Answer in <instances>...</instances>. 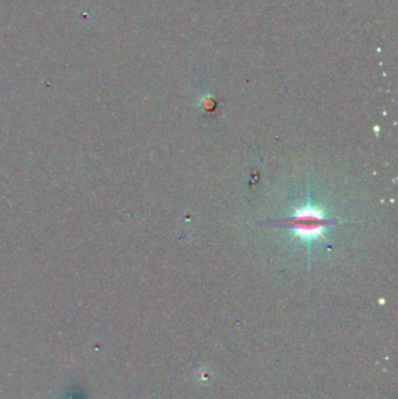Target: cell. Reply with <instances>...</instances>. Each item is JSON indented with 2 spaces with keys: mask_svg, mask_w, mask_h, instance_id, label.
<instances>
[{
  "mask_svg": "<svg viewBox=\"0 0 398 399\" xmlns=\"http://www.w3.org/2000/svg\"><path fill=\"white\" fill-rule=\"evenodd\" d=\"M327 219L324 217L320 209L314 207H305L297 209L292 218L294 234L302 241L311 242L322 236V229L326 228Z\"/></svg>",
  "mask_w": 398,
  "mask_h": 399,
  "instance_id": "1",
  "label": "cell"
}]
</instances>
